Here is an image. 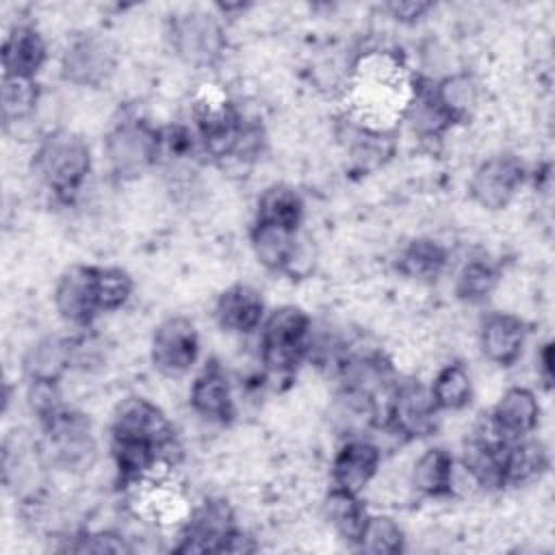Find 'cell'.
<instances>
[{
    "mask_svg": "<svg viewBox=\"0 0 555 555\" xmlns=\"http://www.w3.org/2000/svg\"><path fill=\"white\" fill-rule=\"evenodd\" d=\"M30 171L46 191L69 204L91 173V147L72 130H52L39 139Z\"/></svg>",
    "mask_w": 555,
    "mask_h": 555,
    "instance_id": "6da1fadb",
    "label": "cell"
},
{
    "mask_svg": "<svg viewBox=\"0 0 555 555\" xmlns=\"http://www.w3.org/2000/svg\"><path fill=\"white\" fill-rule=\"evenodd\" d=\"M260 364L267 377L291 379L310 356L312 319L293 304L267 312L260 325Z\"/></svg>",
    "mask_w": 555,
    "mask_h": 555,
    "instance_id": "7a4b0ae2",
    "label": "cell"
},
{
    "mask_svg": "<svg viewBox=\"0 0 555 555\" xmlns=\"http://www.w3.org/2000/svg\"><path fill=\"white\" fill-rule=\"evenodd\" d=\"M108 171L119 180H134L160 160L158 128L137 115L117 119L104 137Z\"/></svg>",
    "mask_w": 555,
    "mask_h": 555,
    "instance_id": "3957f363",
    "label": "cell"
},
{
    "mask_svg": "<svg viewBox=\"0 0 555 555\" xmlns=\"http://www.w3.org/2000/svg\"><path fill=\"white\" fill-rule=\"evenodd\" d=\"M43 442L54 466L65 473H85L98 460V442L85 412L61 405L54 414L39 421Z\"/></svg>",
    "mask_w": 555,
    "mask_h": 555,
    "instance_id": "277c9868",
    "label": "cell"
},
{
    "mask_svg": "<svg viewBox=\"0 0 555 555\" xmlns=\"http://www.w3.org/2000/svg\"><path fill=\"white\" fill-rule=\"evenodd\" d=\"M167 41L171 52L191 67H210L225 52V28L204 9H186L169 17Z\"/></svg>",
    "mask_w": 555,
    "mask_h": 555,
    "instance_id": "5b68a950",
    "label": "cell"
},
{
    "mask_svg": "<svg viewBox=\"0 0 555 555\" xmlns=\"http://www.w3.org/2000/svg\"><path fill=\"white\" fill-rule=\"evenodd\" d=\"M111 438L152 442L160 449L169 468H173L182 455L176 427L167 414L154 401L141 395H128L117 403L111 421Z\"/></svg>",
    "mask_w": 555,
    "mask_h": 555,
    "instance_id": "8992f818",
    "label": "cell"
},
{
    "mask_svg": "<svg viewBox=\"0 0 555 555\" xmlns=\"http://www.w3.org/2000/svg\"><path fill=\"white\" fill-rule=\"evenodd\" d=\"M191 119L199 147L217 163H223L234 152L245 121L236 104L217 89H204L195 95Z\"/></svg>",
    "mask_w": 555,
    "mask_h": 555,
    "instance_id": "52a82bcc",
    "label": "cell"
},
{
    "mask_svg": "<svg viewBox=\"0 0 555 555\" xmlns=\"http://www.w3.org/2000/svg\"><path fill=\"white\" fill-rule=\"evenodd\" d=\"M119 65V50L104 33H80L69 39L61 54V78L76 87H104Z\"/></svg>",
    "mask_w": 555,
    "mask_h": 555,
    "instance_id": "ba28073f",
    "label": "cell"
},
{
    "mask_svg": "<svg viewBox=\"0 0 555 555\" xmlns=\"http://www.w3.org/2000/svg\"><path fill=\"white\" fill-rule=\"evenodd\" d=\"M438 414L429 386L418 379H397L384 429L403 440L427 438L438 427Z\"/></svg>",
    "mask_w": 555,
    "mask_h": 555,
    "instance_id": "9c48e42d",
    "label": "cell"
},
{
    "mask_svg": "<svg viewBox=\"0 0 555 555\" xmlns=\"http://www.w3.org/2000/svg\"><path fill=\"white\" fill-rule=\"evenodd\" d=\"M2 483L22 505L41 501L43 457L26 431H11L2 442Z\"/></svg>",
    "mask_w": 555,
    "mask_h": 555,
    "instance_id": "30bf717a",
    "label": "cell"
},
{
    "mask_svg": "<svg viewBox=\"0 0 555 555\" xmlns=\"http://www.w3.org/2000/svg\"><path fill=\"white\" fill-rule=\"evenodd\" d=\"M150 358L165 377L186 375L199 358V334L189 317L171 314L163 319L152 334Z\"/></svg>",
    "mask_w": 555,
    "mask_h": 555,
    "instance_id": "8fae6325",
    "label": "cell"
},
{
    "mask_svg": "<svg viewBox=\"0 0 555 555\" xmlns=\"http://www.w3.org/2000/svg\"><path fill=\"white\" fill-rule=\"evenodd\" d=\"M527 180L522 160L514 154H496L477 165L468 182L470 199L486 210H503Z\"/></svg>",
    "mask_w": 555,
    "mask_h": 555,
    "instance_id": "7c38bea8",
    "label": "cell"
},
{
    "mask_svg": "<svg viewBox=\"0 0 555 555\" xmlns=\"http://www.w3.org/2000/svg\"><path fill=\"white\" fill-rule=\"evenodd\" d=\"M95 275L98 267L93 264H72L56 278L52 301L65 323L87 330L102 314Z\"/></svg>",
    "mask_w": 555,
    "mask_h": 555,
    "instance_id": "4fadbf2b",
    "label": "cell"
},
{
    "mask_svg": "<svg viewBox=\"0 0 555 555\" xmlns=\"http://www.w3.org/2000/svg\"><path fill=\"white\" fill-rule=\"evenodd\" d=\"M234 514L225 501H204L182 520L176 553H219L234 529Z\"/></svg>",
    "mask_w": 555,
    "mask_h": 555,
    "instance_id": "5bb4252c",
    "label": "cell"
},
{
    "mask_svg": "<svg viewBox=\"0 0 555 555\" xmlns=\"http://www.w3.org/2000/svg\"><path fill=\"white\" fill-rule=\"evenodd\" d=\"M527 323L512 312H488L477 332L483 358L496 366H514L527 345Z\"/></svg>",
    "mask_w": 555,
    "mask_h": 555,
    "instance_id": "9a60e30c",
    "label": "cell"
},
{
    "mask_svg": "<svg viewBox=\"0 0 555 555\" xmlns=\"http://www.w3.org/2000/svg\"><path fill=\"white\" fill-rule=\"evenodd\" d=\"M379 466L382 449L364 436H351L334 453L330 468L332 486L362 494L375 479Z\"/></svg>",
    "mask_w": 555,
    "mask_h": 555,
    "instance_id": "2e32d148",
    "label": "cell"
},
{
    "mask_svg": "<svg viewBox=\"0 0 555 555\" xmlns=\"http://www.w3.org/2000/svg\"><path fill=\"white\" fill-rule=\"evenodd\" d=\"M189 405L195 414L212 423H230L236 416V401L230 377L219 362L210 360L193 379L189 390Z\"/></svg>",
    "mask_w": 555,
    "mask_h": 555,
    "instance_id": "e0dca14e",
    "label": "cell"
},
{
    "mask_svg": "<svg viewBox=\"0 0 555 555\" xmlns=\"http://www.w3.org/2000/svg\"><path fill=\"white\" fill-rule=\"evenodd\" d=\"M267 317V306L262 293L251 284H232L228 286L215 304V319L219 327L228 334L247 336L260 330Z\"/></svg>",
    "mask_w": 555,
    "mask_h": 555,
    "instance_id": "ac0fdd59",
    "label": "cell"
},
{
    "mask_svg": "<svg viewBox=\"0 0 555 555\" xmlns=\"http://www.w3.org/2000/svg\"><path fill=\"white\" fill-rule=\"evenodd\" d=\"M76 364V338L48 334L37 338L22 356V373L26 382L59 384Z\"/></svg>",
    "mask_w": 555,
    "mask_h": 555,
    "instance_id": "d6986e66",
    "label": "cell"
},
{
    "mask_svg": "<svg viewBox=\"0 0 555 555\" xmlns=\"http://www.w3.org/2000/svg\"><path fill=\"white\" fill-rule=\"evenodd\" d=\"M490 421L499 429V434L512 442L525 436H531L542 416V408L538 395L527 386H512L507 388L494 408L488 412Z\"/></svg>",
    "mask_w": 555,
    "mask_h": 555,
    "instance_id": "ffe728a7",
    "label": "cell"
},
{
    "mask_svg": "<svg viewBox=\"0 0 555 555\" xmlns=\"http://www.w3.org/2000/svg\"><path fill=\"white\" fill-rule=\"evenodd\" d=\"M0 61L2 76L37 78L48 61V43L33 24H15L4 35Z\"/></svg>",
    "mask_w": 555,
    "mask_h": 555,
    "instance_id": "44dd1931",
    "label": "cell"
},
{
    "mask_svg": "<svg viewBox=\"0 0 555 555\" xmlns=\"http://www.w3.org/2000/svg\"><path fill=\"white\" fill-rule=\"evenodd\" d=\"M403 119L421 139H438L453 126L449 115L442 111L434 91V80L429 78H412Z\"/></svg>",
    "mask_w": 555,
    "mask_h": 555,
    "instance_id": "7402d4cb",
    "label": "cell"
},
{
    "mask_svg": "<svg viewBox=\"0 0 555 555\" xmlns=\"http://www.w3.org/2000/svg\"><path fill=\"white\" fill-rule=\"evenodd\" d=\"M395 264L403 278L421 284H434L449 267V251L440 241L418 236L399 249Z\"/></svg>",
    "mask_w": 555,
    "mask_h": 555,
    "instance_id": "603a6c76",
    "label": "cell"
},
{
    "mask_svg": "<svg viewBox=\"0 0 555 555\" xmlns=\"http://www.w3.org/2000/svg\"><path fill=\"white\" fill-rule=\"evenodd\" d=\"M455 457L444 447H429L425 449L410 475V483L414 492L425 499H444L453 494V479H455Z\"/></svg>",
    "mask_w": 555,
    "mask_h": 555,
    "instance_id": "cb8c5ba5",
    "label": "cell"
},
{
    "mask_svg": "<svg viewBox=\"0 0 555 555\" xmlns=\"http://www.w3.org/2000/svg\"><path fill=\"white\" fill-rule=\"evenodd\" d=\"M347 121V156L351 165L360 171H373L382 167L395 152V134L392 130H379L364 126L360 121H353L351 117Z\"/></svg>",
    "mask_w": 555,
    "mask_h": 555,
    "instance_id": "d4e9b609",
    "label": "cell"
},
{
    "mask_svg": "<svg viewBox=\"0 0 555 555\" xmlns=\"http://www.w3.org/2000/svg\"><path fill=\"white\" fill-rule=\"evenodd\" d=\"M297 241H299V230H291L273 223L254 221V228L249 232V243L256 260L267 271L284 273V275L297 249Z\"/></svg>",
    "mask_w": 555,
    "mask_h": 555,
    "instance_id": "484cf974",
    "label": "cell"
},
{
    "mask_svg": "<svg viewBox=\"0 0 555 555\" xmlns=\"http://www.w3.org/2000/svg\"><path fill=\"white\" fill-rule=\"evenodd\" d=\"M548 464V451L540 440L531 436L512 440L503 449V481L505 486H527L540 479Z\"/></svg>",
    "mask_w": 555,
    "mask_h": 555,
    "instance_id": "4316f807",
    "label": "cell"
},
{
    "mask_svg": "<svg viewBox=\"0 0 555 555\" xmlns=\"http://www.w3.org/2000/svg\"><path fill=\"white\" fill-rule=\"evenodd\" d=\"M321 512H323V518L327 520V525L345 542H349L353 546L358 544V540L364 531V525L369 520V509L364 507L360 494L332 486L321 503Z\"/></svg>",
    "mask_w": 555,
    "mask_h": 555,
    "instance_id": "83f0119b",
    "label": "cell"
},
{
    "mask_svg": "<svg viewBox=\"0 0 555 555\" xmlns=\"http://www.w3.org/2000/svg\"><path fill=\"white\" fill-rule=\"evenodd\" d=\"M304 197L286 182L269 184L256 202V221L299 230L304 221Z\"/></svg>",
    "mask_w": 555,
    "mask_h": 555,
    "instance_id": "f1b7e54d",
    "label": "cell"
},
{
    "mask_svg": "<svg viewBox=\"0 0 555 555\" xmlns=\"http://www.w3.org/2000/svg\"><path fill=\"white\" fill-rule=\"evenodd\" d=\"M503 449L505 447H494L473 436L466 440L460 457V468L464 470L466 477H470L475 488H481V490L505 488Z\"/></svg>",
    "mask_w": 555,
    "mask_h": 555,
    "instance_id": "f546056e",
    "label": "cell"
},
{
    "mask_svg": "<svg viewBox=\"0 0 555 555\" xmlns=\"http://www.w3.org/2000/svg\"><path fill=\"white\" fill-rule=\"evenodd\" d=\"M429 390L440 412H460L470 405L475 395L470 371L462 362L444 364L431 379Z\"/></svg>",
    "mask_w": 555,
    "mask_h": 555,
    "instance_id": "4dcf8cb0",
    "label": "cell"
},
{
    "mask_svg": "<svg viewBox=\"0 0 555 555\" xmlns=\"http://www.w3.org/2000/svg\"><path fill=\"white\" fill-rule=\"evenodd\" d=\"M436 98L453 124L464 121L477 106L479 87L468 72H455L434 82Z\"/></svg>",
    "mask_w": 555,
    "mask_h": 555,
    "instance_id": "1f68e13d",
    "label": "cell"
},
{
    "mask_svg": "<svg viewBox=\"0 0 555 555\" xmlns=\"http://www.w3.org/2000/svg\"><path fill=\"white\" fill-rule=\"evenodd\" d=\"M496 286H499V269L488 258L466 260L453 278V293L464 304L486 301Z\"/></svg>",
    "mask_w": 555,
    "mask_h": 555,
    "instance_id": "d6a6232c",
    "label": "cell"
},
{
    "mask_svg": "<svg viewBox=\"0 0 555 555\" xmlns=\"http://www.w3.org/2000/svg\"><path fill=\"white\" fill-rule=\"evenodd\" d=\"M41 87L37 78H13L2 76V121L9 128L11 124H20L28 119L39 104Z\"/></svg>",
    "mask_w": 555,
    "mask_h": 555,
    "instance_id": "836d02e7",
    "label": "cell"
},
{
    "mask_svg": "<svg viewBox=\"0 0 555 555\" xmlns=\"http://www.w3.org/2000/svg\"><path fill=\"white\" fill-rule=\"evenodd\" d=\"M356 548L373 555H399L405 551L403 527L386 514H369Z\"/></svg>",
    "mask_w": 555,
    "mask_h": 555,
    "instance_id": "e575fe53",
    "label": "cell"
},
{
    "mask_svg": "<svg viewBox=\"0 0 555 555\" xmlns=\"http://www.w3.org/2000/svg\"><path fill=\"white\" fill-rule=\"evenodd\" d=\"M95 286L100 312H115L124 308L134 293V280L121 267H98Z\"/></svg>",
    "mask_w": 555,
    "mask_h": 555,
    "instance_id": "d590c367",
    "label": "cell"
},
{
    "mask_svg": "<svg viewBox=\"0 0 555 555\" xmlns=\"http://www.w3.org/2000/svg\"><path fill=\"white\" fill-rule=\"evenodd\" d=\"M65 551L72 553H113V555H126L132 553V544L117 531L102 529V531H82L67 542Z\"/></svg>",
    "mask_w": 555,
    "mask_h": 555,
    "instance_id": "8d00e7d4",
    "label": "cell"
},
{
    "mask_svg": "<svg viewBox=\"0 0 555 555\" xmlns=\"http://www.w3.org/2000/svg\"><path fill=\"white\" fill-rule=\"evenodd\" d=\"M26 403H28L30 412L35 414L37 423L48 418L50 414H54L61 405H65L59 384H52V382H28Z\"/></svg>",
    "mask_w": 555,
    "mask_h": 555,
    "instance_id": "74e56055",
    "label": "cell"
},
{
    "mask_svg": "<svg viewBox=\"0 0 555 555\" xmlns=\"http://www.w3.org/2000/svg\"><path fill=\"white\" fill-rule=\"evenodd\" d=\"M434 9L431 2H386L382 7L384 13H388L399 24H416Z\"/></svg>",
    "mask_w": 555,
    "mask_h": 555,
    "instance_id": "f35d334b",
    "label": "cell"
},
{
    "mask_svg": "<svg viewBox=\"0 0 555 555\" xmlns=\"http://www.w3.org/2000/svg\"><path fill=\"white\" fill-rule=\"evenodd\" d=\"M553 360H555L553 358V343L544 340L538 347V353H535V371H538V377H540V382L544 384L546 390H551V386H553V375H555Z\"/></svg>",
    "mask_w": 555,
    "mask_h": 555,
    "instance_id": "ab89813d",
    "label": "cell"
}]
</instances>
